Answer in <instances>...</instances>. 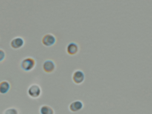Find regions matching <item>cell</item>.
I'll return each instance as SVG.
<instances>
[{
	"mask_svg": "<svg viewBox=\"0 0 152 114\" xmlns=\"http://www.w3.org/2000/svg\"><path fill=\"white\" fill-rule=\"evenodd\" d=\"M56 65L53 60L47 59L44 61L42 64V69L45 73H50L54 71Z\"/></svg>",
	"mask_w": 152,
	"mask_h": 114,
	"instance_id": "6",
	"label": "cell"
},
{
	"mask_svg": "<svg viewBox=\"0 0 152 114\" xmlns=\"http://www.w3.org/2000/svg\"><path fill=\"white\" fill-rule=\"evenodd\" d=\"M25 44L23 38L17 37L13 38L10 42V45L12 48L18 49L22 48Z\"/></svg>",
	"mask_w": 152,
	"mask_h": 114,
	"instance_id": "7",
	"label": "cell"
},
{
	"mask_svg": "<svg viewBox=\"0 0 152 114\" xmlns=\"http://www.w3.org/2000/svg\"><path fill=\"white\" fill-rule=\"evenodd\" d=\"M11 88V84L8 81L4 80L0 82V94L4 95L8 93Z\"/></svg>",
	"mask_w": 152,
	"mask_h": 114,
	"instance_id": "9",
	"label": "cell"
},
{
	"mask_svg": "<svg viewBox=\"0 0 152 114\" xmlns=\"http://www.w3.org/2000/svg\"><path fill=\"white\" fill-rule=\"evenodd\" d=\"M39 112L40 114H55V111L50 106L44 105L40 107Z\"/></svg>",
	"mask_w": 152,
	"mask_h": 114,
	"instance_id": "10",
	"label": "cell"
},
{
	"mask_svg": "<svg viewBox=\"0 0 152 114\" xmlns=\"http://www.w3.org/2000/svg\"><path fill=\"white\" fill-rule=\"evenodd\" d=\"M86 78L85 73L81 69H77L73 72L72 79L73 83L77 85H80L84 83Z\"/></svg>",
	"mask_w": 152,
	"mask_h": 114,
	"instance_id": "3",
	"label": "cell"
},
{
	"mask_svg": "<svg viewBox=\"0 0 152 114\" xmlns=\"http://www.w3.org/2000/svg\"><path fill=\"white\" fill-rule=\"evenodd\" d=\"M41 41L44 46L47 47H50L56 44V38L53 34L48 33L44 35Z\"/></svg>",
	"mask_w": 152,
	"mask_h": 114,
	"instance_id": "4",
	"label": "cell"
},
{
	"mask_svg": "<svg viewBox=\"0 0 152 114\" xmlns=\"http://www.w3.org/2000/svg\"><path fill=\"white\" fill-rule=\"evenodd\" d=\"M20 65L21 69L24 71H31L36 66V61L33 57H27L21 61Z\"/></svg>",
	"mask_w": 152,
	"mask_h": 114,
	"instance_id": "1",
	"label": "cell"
},
{
	"mask_svg": "<svg viewBox=\"0 0 152 114\" xmlns=\"http://www.w3.org/2000/svg\"><path fill=\"white\" fill-rule=\"evenodd\" d=\"M28 94L31 98L36 99L39 98L42 93L41 87L39 85L32 84L29 86L27 90Z\"/></svg>",
	"mask_w": 152,
	"mask_h": 114,
	"instance_id": "2",
	"label": "cell"
},
{
	"mask_svg": "<svg viewBox=\"0 0 152 114\" xmlns=\"http://www.w3.org/2000/svg\"><path fill=\"white\" fill-rule=\"evenodd\" d=\"M83 103L80 100H76L72 102L69 106V109L72 112L76 113L83 108Z\"/></svg>",
	"mask_w": 152,
	"mask_h": 114,
	"instance_id": "8",
	"label": "cell"
},
{
	"mask_svg": "<svg viewBox=\"0 0 152 114\" xmlns=\"http://www.w3.org/2000/svg\"><path fill=\"white\" fill-rule=\"evenodd\" d=\"M66 50L68 54L70 56H74L79 53L80 47L77 43L72 42L67 44Z\"/></svg>",
	"mask_w": 152,
	"mask_h": 114,
	"instance_id": "5",
	"label": "cell"
},
{
	"mask_svg": "<svg viewBox=\"0 0 152 114\" xmlns=\"http://www.w3.org/2000/svg\"><path fill=\"white\" fill-rule=\"evenodd\" d=\"M3 114H19V112L16 108L11 107L4 110Z\"/></svg>",
	"mask_w": 152,
	"mask_h": 114,
	"instance_id": "11",
	"label": "cell"
},
{
	"mask_svg": "<svg viewBox=\"0 0 152 114\" xmlns=\"http://www.w3.org/2000/svg\"><path fill=\"white\" fill-rule=\"evenodd\" d=\"M6 53L4 49H0V63L2 62L5 59Z\"/></svg>",
	"mask_w": 152,
	"mask_h": 114,
	"instance_id": "12",
	"label": "cell"
}]
</instances>
